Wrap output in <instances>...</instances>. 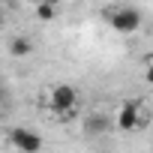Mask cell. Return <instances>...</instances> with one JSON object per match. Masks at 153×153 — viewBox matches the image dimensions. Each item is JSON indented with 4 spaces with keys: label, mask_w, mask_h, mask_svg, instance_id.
Listing matches in <instances>:
<instances>
[{
    "label": "cell",
    "mask_w": 153,
    "mask_h": 153,
    "mask_svg": "<svg viewBox=\"0 0 153 153\" xmlns=\"http://www.w3.org/2000/svg\"><path fill=\"white\" fill-rule=\"evenodd\" d=\"M141 102L138 99H126L120 108H117V117H114V126L120 129V132H135V129H141L144 123H147V117H141Z\"/></svg>",
    "instance_id": "6da1fadb"
},
{
    "label": "cell",
    "mask_w": 153,
    "mask_h": 153,
    "mask_svg": "<svg viewBox=\"0 0 153 153\" xmlns=\"http://www.w3.org/2000/svg\"><path fill=\"white\" fill-rule=\"evenodd\" d=\"M141 21H144L141 12L132 9V6H117V9L108 12V24H111L114 33H135L141 27Z\"/></svg>",
    "instance_id": "7a4b0ae2"
},
{
    "label": "cell",
    "mask_w": 153,
    "mask_h": 153,
    "mask_svg": "<svg viewBox=\"0 0 153 153\" xmlns=\"http://www.w3.org/2000/svg\"><path fill=\"white\" fill-rule=\"evenodd\" d=\"M75 105H78V93H75V87H69V84L51 87V108H54V114L69 117L75 111Z\"/></svg>",
    "instance_id": "3957f363"
},
{
    "label": "cell",
    "mask_w": 153,
    "mask_h": 153,
    "mask_svg": "<svg viewBox=\"0 0 153 153\" xmlns=\"http://www.w3.org/2000/svg\"><path fill=\"white\" fill-rule=\"evenodd\" d=\"M6 144L15 147V150H21V153H36V150H42V138H39L36 132L24 129V126L9 129V132H6Z\"/></svg>",
    "instance_id": "277c9868"
},
{
    "label": "cell",
    "mask_w": 153,
    "mask_h": 153,
    "mask_svg": "<svg viewBox=\"0 0 153 153\" xmlns=\"http://www.w3.org/2000/svg\"><path fill=\"white\" fill-rule=\"evenodd\" d=\"M33 54V39L27 36H15L9 42V57H30Z\"/></svg>",
    "instance_id": "5b68a950"
},
{
    "label": "cell",
    "mask_w": 153,
    "mask_h": 153,
    "mask_svg": "<svg viewBox=\"0 0 153 153\" xmlns=\"http://www.w3.org/2000/svg\"><path fill=\"white\" fill-rule=\"evenodd\" d=\"M108 126H111V120H108L105 114H90V117L84 120L87 135H102V132H108Z\"/></svg>",
    "instance_id": "8992f818"
},
{
    "label": "cell",
    "mask_w": 153,
    "mask_h": 153,
    "mask_svg": "<svg viewBox=\"0 0 153 153\" xmlns=\"http://www.w3.org/2000/svg\"><path fill=\"white\" fill-rule=\"evenodd\" d=\"M33 12H36V18H39V21H54L60 9H57V6H51V3H45V0H42V3H36V6H33Z\"/></svg>",
    "instance_id": "52a82bcc"
},
{
    "label": "cell",
    "mask_w": 153,
    "mask_h": 153,
    "mask_svg": "<svg viewBox=\"0 0 153 153\" xmlns=\"http://www.w3.org/2000/svg\"><path fill=\"white\" fill-rule=\"evenodd\" d=\"M45 3H51V6H57V9H60V3H63V0H45Z\"/></svg>",
    "instance_id": "ba28073f"
},
{
    "label": "cell",
    "mask_w": 153,
    "mask_h": 153,
    "mask_svg": "<svg viewBox=\"0 0 153 153\" xmlns=\"http://www.w3.org/2000/svg\"><path fill=\"white\" fill-rule=\"evenodd\" d=\"M6 99V90H3V84H0V102H3Z\"/></svg>",
    "instance_id": "9c48e42d"
},
{
    "label": "cell",
    "mask_w": 153,
    "mask_h": 153,
    "mask_svg": "<svg viewBox=\"0 0 153 153\" xmlns=\"http://www.w3.org/2000/svg\"><path fill=\"white\" fill-rule=\"evenodd\" d=\"M24 3H30V6H36V3H42V0H24Z\"/></svg>",
    "instance_id": "30bf717a"
},
{
    "label": "cell",
    "mask_w": 153,
    "mask_h": 153,
    "mask_svg": "<svg viewBox=\"0 0 153 153\" xmlns=\"http://www.w3.org/2000/svg\"><path fill=\"white\" fill-rule=\"evenodd\" d=\"M0 21H3V9H0Z\"/></svg>",
    "instance_id": "8fae6325"
}]
</instances>
